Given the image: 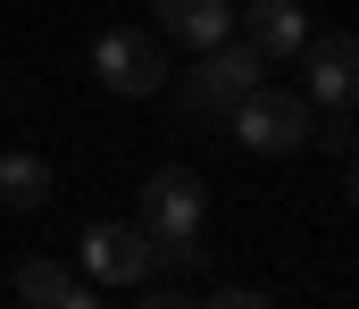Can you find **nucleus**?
Segmentation results:
<instances>
[{"label":"nucleus","mask_w":359,"mask_h":309,"mask_svg":"<svg viewBox=\"0 0 359 309\" xmlns=\"http://www.w3.org/2000/svg\"><path fill=\"white\" fill-rule=\"evenodd\" d=\"M268 84V59L243 42V34H226V42H209V50H192V76H184V117H209V125H226L243 92H259Z\"/></svg>","instance_id":"nucleus-1"},{"label":"nucleus","mask_w":359,"mask_h":309,"mask_svg":"<svg viewBox=\"0 0 359 309\" xmlns=\"http://www.w3.org/2000/svg\"><path fill=\"white\" fill-rule=\"evenodd\" d=\"M309 125H318V101L309 92H243L234 117H226V134L243 142V151H259V159H284V151H301L309 142Z\"/></svg>","instance_id":"nucleus-2"},{"label":"nucleus","mask_w":359,"mask_h":309,"mask_svg":"<svg viewBox=\"0 0 359 309\" xmlns=\"http://www.w3.org/2000/svg\"><path fill=\"white\" fill-rule=\"evenodd\" d=\"M76 268L92 284H109V293H142L151 284V234L126 226V217H92L84 242H76Z\"/></svg>","instance_id":"nucleus-3"},{"label":"nucleus","mask_w":359,"mask_h":309,"mask_svg":"<svg viewBox=\"0 0 359 309\" xmlns=\"http://www.w3.org/2000/svg\"><path fill=\"white\" fill-rule=\"evenodd\" d=\"M92 76H100V92H117V101H151V92L168 84V50H159V34L109 25V34L92 42Z\"/></svg>","instance_id":"nucleus-4"},{"label":"nucleus","mask_w":359,"mask_h":309,"mask_svg":"<svg viewBox=\"0 0 359 309\" xmlns=\"http://www.w3.org/2000/svg\"><path fill=\"white\" fill-rule=\"evenodd\" d=\"M201 217H209V184H201L192 167H159V176L142 184V209H134V226H142L151 242L201 234Z\"/></svg>","instance_id":"nucleus-5"},{"label":"nucleus","mask_w":359,"mask_h":309,"mask_svg":"<svg viewBox=\"0 0 359 309\" xmlns=\"http://www.w3.org/2000/svg\"><path fill=\"white\" fill-rule=\"evenodd\" d=\"M301 92L318 109H359V34H309L301 42Z\"/></svg>","instance_id":"nucleus-6"},{"label":"nucleus","mask_w":359,"mask_h":309,"mask_svg":"<svg viewBox=\"0 0 359 309\" xmlns=\"http://www.w3.org/2000/svg\"><path fill=\"white\" fill-rule=\"evenodd\" d=\"M234 25H243V42H251L259 59H301V42H309L301 0H243V8H234Z\"/></svg>","instance_id":"nucleus-7"},{"label":"nucleus","mask_w":359,"mask_h":309,"mask_svg":"<svg viewBox=\"0 0 359 309\" xmlns=\"http://www.w3.org/2000/svg\"><path fill=\"white\" fill-rule=\"evenodd\" d=\"M151 34H159V42H176V50H209V42H226V34H234V0H159Z\"/></svg>","instance_id":"nucleus-8"},{"label":"nucleus","mask_w":359,"mask_h":309,"mask_svg":"<svg viewBox=\"0 0 359 309\" xmlns=\"http://www.w3.org/2000/svg\"><path fill=\"white\" fill-rule=\"evenodd\" d=\"M8 293L17 301H34V309H92V284L84 268H67V259H25L17 276H8Z\"/></svg>","instance_id":"nucleus-9"},{"label":"nucleus","mask_w":359,"mask_h":309,"mask_svg":"<svg viewBox=\"0 0 359 309\" xmlns=\"http://www.w3.org/2000/svg\"><path fill=\"white\" fill-rule=\"evenodd\" d=\"M50 201V167L34 151H8L0 159V209H42Z\"/></svg>","instance_id":"nucleus-10"},{"label":"nucleus","mask_w":359,"mask_h":309,"mask_svg":"<svg viewBox=\"0 0 359 309\" xmlns=\"http://www.w3.org/2000/svg\"><path fill=\"white\" fill-rule=\"evenodd\" d=\"M209 301H217V309H251V301H268V293H259V284H217Z\"/></svg>","instance_id":"nucleus-11"},{"label":"nucleus","mask_w":359,"mask_h":309,"mask_svg":"<svg viewBox=\"0 0 359 309\" xmlns=\"http://www.w3.org/2000/svg\"><path fill=\"white\" fill-rule=\"evenodd\" d=\"M343 193H351V209H359V159H351V176H343Z\"/></svg>","instance_id":"nucleus-12"}]
</instances>
